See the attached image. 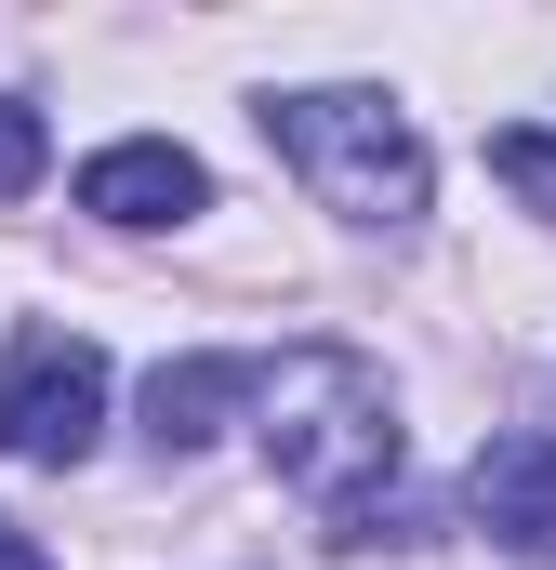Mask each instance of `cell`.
<instances>
[{"instance_id": "obj_1", "label": "cell", "mask_w": 556, "mask_h": 570, "mask_svg": "<svg viewBox=\"0 0 556 570\" xmlns=\"http://www.w3.org/2000/svg\"><path fill=\"white\" fill-rule=\"evenodd\" d=\"M252 438H266L278 491H305L318 518H331V544H385V491H398V385L358 358V345H331V332H305V345H278L266 385H252Z\"/></svg>"}, {"instance_id": "obj_2", "label": "cell", "mask_w": 556, "mask_h": 570, "mask_svg": "<svg viewBox=\"0 0 556 570\" xmlns=\"http://www.w3.org/2000/svg\"><path fill=\"white\" fill-rule=\"evenodd\" d=\"M266 146L305 173V199H318V213H345V226H411L424 186H437L411 107H398V94H371V80L278 94V107H266Z\"/></svg>"}, {"instance_id": "obj_3", "label": "cell", "mask_w": 556, "mask_h": 570, "mask_svg": "<svg viewBox=\"0 0 556 570\" xmlns=\"http://www.w3.org/2000/svg\"><path fill=\"white\" fill-rule=\"evenodd\" d=\"M107 438V345L80 332H13V372H0V451L13 464H93Z\"/></svg>"}, {"instance_id": "obj_4", "label": "cell", "mask_w": 556, "mask_h": 570, "mask_svg": "<svg viewBox=\"0 0 556 570\" xmlns=\"http://www.w3.org/2000/svg\"><path fill=\"white\" fill-rule=\"evenodd\" d=\"M464 518H477V531H490L504 558L556 570V438H544V425L490 438V451L464 464Z\"/></svg>"}, {"instance_id": "obj_5", "label": "cell", "mask_w": 556, "mask_h": 570, "mask_svg": "<svg viewBox=\"0 0 556 570\" xmlns=\"http://www.w3.org/2000/svg\"><path fill=\"white\" fill-rule=\"evenodd\" d=\"M80 213L93 226H186V213H212V173L172 134H120V146L80 159Z\"/></svg>"}, {"instance_id": "obj_6", "label": "cell", "mask_w": 556, "mask_h": 570, "mask_svg": "<svg viewBox=\"0 0 556 570\" xmlns=\"http://www.w3.org/2000/svg\"><path fill=\"white\" fill-rule=\"evenodd\" d=\"M252 385H266V358H226V345L159 358V372H146V438H159V451H212L226 412H252Z\"/></svg>"}, {"instance_id": "obj_7", "label": "cell", "mask_w": 556, "mask_h": 570, "mask_svg": "<svg viewBox=\"0 0 556 570\" xmlns=\"http://www.w3.org/2000/svg\"><path fill=\"white\" fill-rule=\"evenodd\" d=\"M490 173H504V186H517V199H530V213L556 226V134H530V120H504V134H490Z\"/></svg>"}, {"instance_id": "obj_8", "label": "cell", "mask_w": 556, "mask_h": 570, "mask_svg": "<svg viewBox=\"0 0 556 570\" xmlns=\"http://www.w3.org/2000/svg\"><path fill=\"white\" fill-rule=\"evenodd\" d=\"M40 173H53V134H40V107H13V94H0V199H27Z\"/></svg>"}, {"instance_id": "obj_9", "label": "cell", "mask_w": 556, "mask_h": 570, "mask_svg": "<svg viewBox=\"0 0 556 570\" xmlns=\"http://www.w3.org/2000/svg\"><path fill=\"white\" fill-rule=\"evenodd\" d=\"M0 570H53V558H40V544H27V531H13V518H0Z\"/></svg>"}]
</instances>
